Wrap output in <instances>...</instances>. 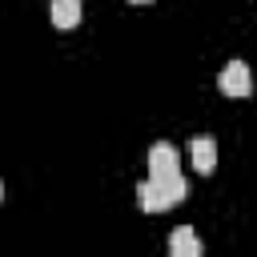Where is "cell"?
I'll use <instances>...</instances> for the list:
<instances>
[{
  "mask_svg": "<svg viewBox=\"0 0 257 257\" xmlns=\"http://www.w3.org/2000/svg\"><path fill=\"white\" fill-rule=\"evenodd\" d=\"M189 161H193L197 173L209 177V173L217 169V141H213V137H193V141H189Z\"/></svg>",
  "mask_w": 257,
  "mask_h": 257,
  "instance_id": "obj_4",
  "label": "cell"
},
{
  "mask_svg": "<svg viewBox=\"0 0 257 257\" xmlns=\"http://www.w3.org/2000/svg\"><path fill=\"white\" fill-rule=\"evenodd\" d=\"M169 173H181V161H177V149L169 141H157L149 149V177H169Z\"/></svg>",
  "mask_w": 257,
  "mask_h": 257,
  "instance_id": "obj_2",
  "label": "cell"
},
{
  "mask_svg": "<svg viewBox=\"0 0 257 257\" xmlns=\"http://www.w3.org/2000/svg\"><path fill=\"white\" fill-rule=\"evenodd\" d=\"M137 205H141L145 213H165V209H173L177 201H173V197H169V193L149 177V181H141V185H137Z\"/></svg>",
  "mask_w": 257,
  "mask_h": 257,
  "instance_id": "obj_3",
  "label": "cell"
},
{
  "mask_svg": "<svg viewBox=\"0 0 257 257\" xmlns=\"http://www.w3.org/2000/svg\"><path fill=\"white\" fill-rule=\"evenodd\" d=\"M217 88H221L225 96H233V100H241V96H249V88H253V76H249V64H245V60H229V64L221 68V76H217Z\"/></svg>",
  "mask_w": 257,
  "mask_h": 257,
  "instance_id": "obj_1",
  "label": "cell"
},
{
  "mask_svg": "<svg viewBox=\"0 0 257 257\" xmlns=\"http://www.w3.org/2000/svg\"><path fill=\"white\" fill-rule=\"evenodd\" d=\"M52 24H56L60 32L76 28V24H80V0H52Z\"/></svg>",
  "mask_w": 257,
  "mask_h": 257,
  "instance_id": "obj_6",
  "label": "cell"
},
{
  "mask_svg": "<svg viewBox=\"0 0 257 257\" xmlns=\"http://www.w3.org/2000/svg\"><path fill=\"white\" fill-rule=\"evenodd\" d=\"M169 253H173V257H201V237H197L189 225H181V229H173V237H169Z\"/></svg>",
  "mask_w": 257,
  "mask_h": 257,
  "instance_id": "obj_5",
  "label": "cell"
},
{
  "mask_svg": "<svg viewBox=\"0 0 257 257\" xmlns=\"http://www.w3.org/2000/svg\"><path fill=\"white\" fill-rule=\"evenodd\" d=\"M128 4H153V0H128Z\"/></svg>",
  "mask_w": 257,
  "mask_h": 257,
  "instance_id": "obj_7",
  "label": "cell"
},
{
  "mask_svg": "<svg viewBox=\"0 0 257 257\" xmlns=\"http://www.w3.org/2000/svg\"><path fill=\"white\" fill-rule=\"evenodd\" d=\"M0 201H4V185H0Z\"/></svg>",
  "mask_w": 257,
  "mask_h": 257,
  "instance_id": "obj_8",
  "label": "cell"
}]
</instances>
